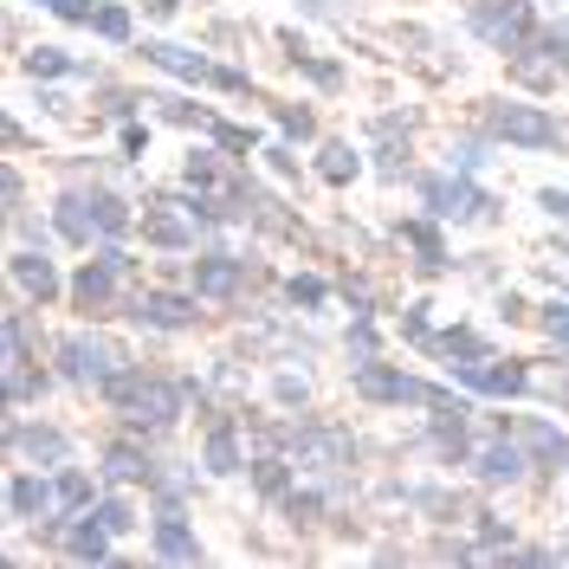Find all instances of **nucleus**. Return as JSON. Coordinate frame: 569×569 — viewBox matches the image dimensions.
<instances>
[{
	"mask_svg": "<svg viewBox=\"0 0 569 569\" xmlns=\"http://www.w3.org/2000/svg\"><path fill=\"white\" fill-rule=\"evenodd\" d=\"M531 20H537V13H531V7H525V0H479V7L466 13V27H472V33H479V39H492L498 52H505L511 39L525 33Z\"/></svg>",
	"mask_w": 569,
	"mask_h": 569,
	"instance_id": "9",
	"label": "nucleus"
},
{
	"mask_svg": "<svg viewBox=\"0 0 569 569\" xmlns=\"http://www.w3.org/2000/svg\"><path fill=\"white\" fill-rule=\"evenodd\" d=\"M52 213H59V220H52V227H59V240H71V247H84V240L98 233V220H91V188H66Z\"/></svg>",
	"mask_w": 569,
	"mask_h": 569,
	"instance_id": "23",
	"label": "nucleus"
},
{
	"mask_svg": "<svg viewBox=\"0 0 569 569\" xmlns=\"http://www.w3.org/2000/svg\"><path fill=\"white\" fill-rule=\"evenodd\" d=\"M149 110H162L169 123H188V130H194V123H213L208 110H201V104H188V98H176V91H169V98H149Z\"/></svg>",
	"mask_w": 569,
	"mask_h": 569,
	"instance_id": "37",
	"label": "nucleus"
},
{
	"mask_svg": "<svg viewBox=\"0 0 569 569\" xmlns=\"http://www.w3.org/2000/svg\"><path fill=\"white\" fill-rule=\"evenodd\" d=\"M247 472H252V486H259V492H266V498H279V505H284V492H291V466L266 453V460H252Z\"/></svg>",
	"mask_w": 569,
	"mask_h": 569,
	"instance_id": "30",
	"label": "nucleus"
},
{
	"mask_svg": "<svg viewBox=\"0 0 569 569\" xmlns=\"http://www.w3.org/2000/svg\"><path fill=\"white\" fill-rule=\"evenodd\" d=\"M337 291H343V305H350L356 318H376V311H382L376 284H369V279H356V272H343V279H337Z\"/></svg>",
	"mask_w": 569,
	"mask_h": 569,
	"instance_id": "32",
	"label": "nucleus"
},
{
	"mask_svg": "<svg viewBox=\"0 0 569 569\" xmlns=\"http://www.w3.org/2000/svg\"><path fill=\"white\" fill-rule=\"evenodd\" d=\"M537 201H543V213H557V220H569V194H563V188H543Z\"/></svg>",
	"mask_w": 569,
	"mask_h": 569,
	"instance_id": "52",
	"label": "nucleus"
},
{
	"mask_svg": "<svg viewBox=\"0 0 569 569\" xmlns=\"http://www.w3.org/2000/svg\"><path fill=\"white\" fill-rule=\"evenodd\" d=\"M46 505H59V492H52L46 472H13V479H7V518H13V525L39 518Z\"/></svg>",
	"mask_w": 569,
	"mask_h": 569,
	"instance_id": "19",
	"label": "nucleus"
},
{
	"mask_svg": "<svg viewBox=\"0 0 569 569\" xmlns=\"http://www.w3.org/2000/svg\"><path fill=\"white\" fill-rule=\"evenodd\" d=\"M498 318L518 323V318H525V298H518V291H505V298H498Z\"/></svg>",
	"mask_w": 569,
	"mask_h": 569,
	"instance_id": "55",
	"label": "nucleus"
},
{
	"mask_svg": "<svg viewBox=\"0 0 569 569\" xmlns=\"http://www.w3.org/2000/svg\"><path fill=\"white\" fill-rule=\"evenodd\" d=\"M52 369H59L66 382H104L110 350L91 337V330H71V337H59V350H52Z\"/></svg>",
	"mask_w": 569,
	"mask_h": 569,
	"instance_id": "8",
	"label": "nucleus"
},
{
	"mask_svg": "<svg viewBox=\"0 0 569 569\" xmlns=\"http://www.w3.org/2000/svg\"><path fill=\"white\" fill-rule=\"evenodd\" d=\"M130 110H142L137 91H117V84H104V91H98V117H117V123H130Z\"/></svg>",
	"mask_w": 569,
	"mask_h": 569,
	"instance_id": "41",
	"label": "nucleus"
},
{
	"mask_svg": "<svg viewBox=\"0 0 569 569\" xmlns=\"http://www.w3.org/2000/svg\"><path fill=\"white\" fill-rule=\"evenodd\" d=\"M284 298H291V305H305V311H318L323 298H330V284H323V279H311V272H298V279L284 284Z\"/></svg>",
	"mask_w": 569,
	"mask_h": 569,
	"instance_id": "42",
	"label": "nucleus"
},
{
	"mask_svg": "<svg viewBox=\"0 0 569 569\" xmlns=\"http://www.w3.org/2000/svg\"><path fill=\"white\" fill-rule=\"evenodd\" d=\"M395 233H401V240L415 247V259H421V272H427V279H440V272L453 266V259H447V240H440V227H433L427 213H408V220H401Z\"/></svg>",
	"mask_w": 569,
	"mask_h": 569,
	"instance_id": "18",
	"label": "nucleus"
},
{
	"mask_svg": "<svg viewBox=\"0 0 569 569\" xmlns=\"http://www.w3.org/2000/svg\"><path fill=\"white\" fill-rule=\"evenodd\" d=\"M39 7H46V13H59V20H91V13H98L91 0H39Z\"/></svg>",
	"mask_w": 569,
	"mask_h": 569,
	"instance_id": "48",
	"label": "nucleus"
},
{
	"mask_svg": "<svg viewBox=\"0 0 569 569\" xmlns=\"http://www.w3.org/2000/svg\"><path fill=\"white\" fill-rule=\"evenodd\" d=\"M550 395H557V401H569V362H563V376L550 382Z\"/></svg>",
	"mask_w": 569,
	"mask_h": 569,
	"instance_id": "57",
	"label": "nucleus"
},
{
	"mask_svg": "<svg viewBox=\"0 0 569 569\" xmlns=\"http://www.w3.org/2000/svg\"><path fill=\"white\" fill-rule=\"evenodd\" d=\"M472 531H479V543H492V550H505V543H511V525H505V518H492V511H486V518H472Z\"/></svg>",
	"mask_w": 569,
	"mask_h": 569,
	"instance_id": "47",
	"label": "nucleus"
},
{
	"mask_svg": "<svg viewBox=\"0 0 569 569\" xmlns=\"http://www.w3.org/2000/svg\"><path fill=\"white\" fill-rule=\"evenodd\" d=\"M486 137L518 142V149H557V142H563V123H557L550 110L511 98V104H486Z\"/></svg>",
	"mask_w": 569,
	"mask_h": 569,
	"instance_id": "4",
	"label": "nucleus"
},
{
	"mask_svg": "<svg viewBox=\"0 0 569 569\" xmlns=\"http://www.w3.org/2000/svg\"><path fill=\"white\" fill-rule=\"evenodd\" d=\"M350 350H356V356H376V323H369V318L350 323Z\"/></svg>",
	"mask_w": 569,
	"mask_h": 569,
	"instance_id": "50",
	"label": "nucleus"
},
{
	"mask_svg": "<svg viewBox=\"0 0 569 569\" xmlns=\"http://www.w3.org/2000/svg\"><path fill=\"white\" fill-rule=\"evenodd\" d=\"M91 511H98V518H104V531H110V537L137 531V511H130V505H123V498H98V505H91Z\"/></svg>",
	"mask_w": 569,
	"mask_h": 569,
	"instance_id": "40",
	"label": "nucleus"
},
{
	"mask_svg": "<svg viewBox=\"0 0 569 569\" xmlns=\"http://www.w3.org/2000/svg\"><path fill=\"white\" fill-rule=\"evenodd\" d=\"M401 337H408V343H427V337H433V330H427V305H408V318H401Z\"/></svg>",
	"mask_w": 569,
	"mask_h": 569,
	"instance_id": "49",
	"label": "nucleus"
},
{
	"mask_svg": "<svg viewBox=\"0 0 569 569\" xmlns=\"http://www.w3.org/2000/svg\"><path fill=\"white\" fill-rule=\"evenodd\" d=\"M130 318L149 323V330H188V323H201V305L188 291H142L130 305Z\"/></svg>",
	"mask_w": 569,
	"mask_h": 569,
	"instance_id": "10",
	"label": "nucleus"
},
{
	"mask_svg": "<svg viewBox=\"0 0 569 569\" xmlns=\"http://www.w3.org/2000/svg\"><path fill=\"white\" fill-rule=\"evenodd\" d=\"M427 350H440V356H453V362H466V356H486V337H479V330H466V323H453V330L427 337Z\"/></svg>",
	"mask_w": 569,
	"mask_h": 569,
	"instance_id": "28",
	"label": "nucleus"
},
{
	"mask_svg": "<svg viewBox=\"0 0 569 569\" xmlns=\"http://www.w3.org/2000/svg\"><path fill=\"white\" fill-rule=\"evenodd\" d=\"M188 486H194V479H181V466H156V479H149L156 505H181V498H188Z\"/></svg>",
	"mask_w": 569,
	"mask_h": 569,
	"instance_id": "35",
	"label": "nucleus"
},
{
	"mask_svg": "<svg viewBox=\"0 0 569 569\" xmlns=\"http://www.w3.org/2000/svg\"><path fill=\"white\" fill-rule=\"evenodd\" d=\"M52 492H59V511H91V505H98L91 472H71V466H59V472H52Z\"/></svg>",
	"mask_w": 569,
	"mask_h": 569,
	"instance_id": "26",
	"label": "nucleus"
},
{
	"mask_svg": "<svg viewBox=\"0 0 569 569\" xmlns=\"http://www.w3.org/2000/svg\"><path fill=\"white\" fill-rule=\"evenodd\" d=\"M408 117H369V142H376V162L389 169V176H401V162H408Z\"/></svg>",
	"mask_w": 569,
	"mask_h": 569,
	"instance_id": "24",
	"label": "nucleus"
},
{
	"mask_svg": "<svg viewBox=\"0 0 569 569\" xmlns=\"http://www.w3.org/2000/svg\"><path fill=\"white\" fill-rule=\"evenodd\" d=\"M284 447H291V460L305 466V472H318V479H337V472H350V460H356V433L350 427H330V421L291 427Z\"/></svg>",
	"mask_w": 569,
	"mask_h": 569,
	"instance_id": "2",
	"label": "nucleus"
},
{
	"mask_svg": "<svg viewBox=\"0 0 569 569\" xmlns=\"http://www.w3.org/2000/svg\"><path fill=\"white\" fill-rule=\"evenodd\" d=\"M453 382L479 395H525L531 389V362H486V356H466L453 362Z\"/></svg>",
	"mask_w": 569,
	"mask_h": 569,
	"instance_id": "7",
	"label": "nucleus"
},
{
	"mask_svg": "<svg viewBox=\"0 0 569 569\" xmlns=\"http://www.w3.org/2000/svg\"><path fill=\"white\" fill-rule=\"evenodd\" d=\"M279 130H284V142H311V137H318V110L279 104Z\"/></svg>",
	"mask_w": 569,
	"mask_h": 569,
	"instance_id": "33",
	"label": "nucleus"
},
{
	"mask_svg": "<svg viewBox=\"0 0 569 569\" xmlns=\"http://www.w3.org/2000/svg\"><path fill=\"white\" fill-rule=\"evenodd\" d=\"M433 557H440V563H472V543L447 537V543H433Z\"/></svg>",
	"mask_w": 569,
	"mask_h": 569,
	"instance_id": "51",
	"label": "nucleus"
},
{
	"mask_svg": "<svg viewBox=\"0 0 569 569\" xmlns=\"http://www.w3.org/2000/svg\"><path fill=\"white\" fill-rule=\"evenodd\" d=\"M137 272V259L117 247H98V259L91 266H78L71 272V305H78V318H98V311H110L117 305V284Z\"/></svg>",
	"mask_w": 569,
	"mask_h": 569,
	"instance_id": "3",
	"label": "nucleus"
},
{
	"mask_svg": "<svg viewBox=\"0 0 569 569\" xmlns=\"http://www.w3.org/2000/svg\"><path fill=\"white\" fill-rule=\"evenodd\" d=\"M356 169H362L356 142H337V137H330V142L318 149V176L330 181V188H350V181H356Z\"/></svg>",
	"mask_w": 569,
	"mask_h": 569,
	"instance_id": "25",
	"label": "nucleus"
},
{
	"mask_svg": "<svg viewBox=\"0 0 569 569\" xmlns=\"http://www.w3.org/2000/svg\"><path fill=\"white\" fill-rule=\"evenodd\" d=\"M298 7H305V13H343L350 0H298Z\"/></svg>",
	"mask_w": 569,
	"mask_h": 569,
	"instance_id": "56",
	"label": "nucleus"
},
{
	"mask_svg": "<svg viewBox=\"0 0 569 569\" xmlns=\"http://www.w3.org/2000/svg\"><path fill=\"white\" fill-rule=\"evenodd\" d=\"M181 181H188V188H227V169H220V156H213V149H194V156H188V169H181Z\"/></svg>",
	"mask_w": 569,
	"mask_h": 569,
	"instance_id": "29",
	"label": "nucleus"
},
{
	"mask_svg": "<svg viewBox=\"0 0 569 569\" xmlns=\"http://www.w3.org/2000/svg\"><path fill=\"white\" fill-rule=\"evenodd\" d=\"M272 401H279V408H305V376H291V369L272 376Z\"/></svg>",
	"mask_w": 569,
	"mask_h": 569,
	"instance_id": "46",
	"label": "nucleus"
},
{
	"mask_svg": "<svg viewBox=\"0 0 569 569\" xmlns=\"http://www.w3.org/2000/svg\"><path fill=\"white\" fill-rule=\"evenodd\" d=\"M0 440H7V447H20V453H27V460H39V466H59L71 453V440L66 433H59V427H46V421H7V433H0Z\"/></svg>",
	"mask_w": 569,
	"mask_h": 569,
	"instance_id": "14",
	"label": "nucleus"
},
{
	"mask_svg": "<svg viewBox=\"0 0 569 569\" xmlns=\"http://www.w3.org/2000/svg\"><path fill=\"white\" fill-rule=\"evenodd\" d=\"M266 162H272V169H279V176H284V181L298 176V162H291V149H266Z\"/></svg>",
	"mask_w": 569,
	"mask_h": 569,
	"instance_id": "54",
	"label": "nucleus"
},
{
	"mask_svg": "<svg viewBox=\"0 0 569 569\" xmlns=\"http://www.w3.org/2000/svg\"><path fill=\"white\" fill-rule=\"evenodd\" d=\"M479 162H486V137L453 142V176H479Z\"/></svg>",
	"mask_w": 569,
	"mask_h": 569,
	"instance_id": "45",
	"label": "nucleus"
},
{
	"mask_svg": "<svg viewBox=\"0 0 569 569\" xmlns=\"http://www.w3.org/2000/svg\"><path fill=\"white\" fill-rule=\"evenodd\" d=\"M104 479H117V486H149V479H156L149 447H142V440H110L104 447Z\"/></svg>",
	"mask_w": 569,
	"mask_h": 569,
	"instance_id": "20",
	"label": "nucleus"
},
{
	"mask_svg": "<svg viewBox=\"0 0 569 569\" xmlns=\"http://www.w3.org/2000/svg\"><path fill=\"white\" fill-rule=\"evenodd\" d=\"M98 389H104V401L117 408V421L130 427V433H149V427L181 421L188 382H169V376H156V369H110Z\"/></svg>",
	"mask_w": 569,
	"mask_h": 569,
	"instance_id": "1",
	"label": "nucleus"
},
{
	"mask_svg": "<svg viewBox=\"0 0 569 569\" xmlns=\"http://www.w3.org/2000/svg\"><path fill=\"white\" fill-rule=\"evenodd\" d=\"M421 201L433 220H492V194L472 188V176H421Z\"/></svg>",
	"mask_w": 569,
	"mask_h": 569,
	"instance_id": "5",
	"label": "nucleus"
},
{
	"mask_svg": "<svg viewBox=\"0 0 569 569\" xmlns=\"http://www.w3.org/2000/svg\"><path fill=\"white\" fill-rule=\"evenodd\" d=\"M149 149V130L142 123H123V156H142Z\"/></svg>",
	"mask_w": 569,
	"mask_h": 569,
	"instance_id": "53",
	"label": "nucleus"
},
{
	"mask_svg": "<svg viewBox=\"0 0 569 569\" xmlns=\"http://www.w3.org/2000/svg\"><path fill=\"white\" fill-rule=\"evenodd\" d=\"M284 511L298 531H311V525H323V492H284Z\"/></svg>",
	"mask_w": 569,
	"mask_h": 569,
	"instance_id": "36",
	"label": "nucleus"
},
{
	"mask_svg": "<svg viewBox=\"0 0 569 569\" xmlns=\"http://www.w3.org/2000/svg\"><path fill=\"white\" fill-rule=\"evenodd\" d=\"M142 240H149L156 252H188V247H194V220H176V208L156 194L149 213H142Z\"/></svg>",
	"mask_w": 569,
	"mask_h": 569,
	"instance_id": "15",
	"label": "nucleus"
},
{
	"mask_svg": "<svg viewBox=\"0 0 569 569\" xmlns=\"http://www.w3.org/2000/svg\"><path fill=\"white\" fill-rule=\"evenodd\" d=\"M27 71L46 84V78H66V71H84V66H78L71 52H59V46H33V52H27Z\"/></svg>",
	"mask_w": 569,
	"mask_h": 569,
	"instance_id": "31",
	"label": "nucleus"
},
{
	"mask_svg": "<svg viewBox=\"0 0 569 569\" xmlns=\"http://www.w3.org/2000/svg\"><path fill=\"white\" fill-rule=\"evenodd\" d=\"M7 272H13V284H20L33 305H52V298H59V266L46 259V247H20L7 259Z\"/></svg>",
	"mask_w": 569,
	"mask_h": 569,
	"instance_id": "11",
	"label": "nucleus"
},
{
	"mask_svg": "<svg viewBox=\"0 0 569 569\" xmlns=\"http://www.w3.org/2000/svg\"><path fill=\"white\" fill-rule=\"evenodd\" d=\"M208 84H213V91H233V98H247V91H252V71H240V66H220V59H213Z\"/></svg>",
	"mask_w": 569,
	"mask_h": 569,
	"instance_id": "44",
	"label": "nucleus"
},
{
	"mask_svg": "<svg viewBox=\"0 0 569 569\" xmlns=\"http://www.w3.org/2000/svg\"><path fill=\"white\" fill-rule=\"evenodd\" d=\"M498 433H511L518 447H525V460H531V472H563L569 466V433L557 421H498Z\"/></svg>",
	"mask_w": 569,
	"mask_h": 569,
	"instance_id": "6",
	"label": "nucleus"
},
{
	"mask_svg": "<svg viewBox=\"0 0 569 569\" xmlns=\"http://www.w3.org/2000/svg\"><path fill=\"white\" fill-rule=\"evenodd\" d=\"M91 220H98V240H117V233H130V208H123V194H110V188H91Z\"/></svg>",
	"mask_w": 569,
	"mask_h": 569,
	"instance_id": "27",
	"label": "nucleus"
},
{
	"mask_svg": "<svg viewBox=\"0 0 569 569\" xmlns=\"http://www.w3.org/2000/svg\"><path fill=\"white\" fill-rule=\"evenodd\" d=\"M66 557L71 563H104L110 557V531H104L98 511H78V518L66 525Z\"/></svg>",
	"mask_w": 569,
	"mask_h": 569,
	"instance_id": "21",
	"label": "nucleus"
},
{
	"mask_svg": "<svg viewBox=\"0 0 569 569\" xmlns=\"http://www.w3.org/2000/svg\"><path fill=\"white\" fill-rule=\"evenodd\" d=\"M208 130H213V142H220L227 156H252V130L247 123H220V117H213Z\"/></svg>",
	"mask_w": 569,
	"mask_h": 569,
	"instance_id": "43",
	"label": "nucleus"
},
{
	"mask_svg": "<svg viewBox=\"0 0 569 569\" xmlns=\"http://www.w3.org/2000/svg\"><path fill=\"white\" fill-rule=\"evenodd\" d=\"M194 291H201V298H240V291H247V259H233V252H201Z\"/></svg>",
	"mask_w": 569,
	"mask_h": 569,
	"instance_id": "12",
	"label": "nucleus"
},
{
	"mask_svg": "<svg viewBox=\"0 0 569 569\" xmlns=\"http://www.w3.org/2000/svg\"><path fill=\"white\" fill-rule=\"evenodd\" d=\"M472 472H479V479H486V486H518V479H525V472H531V460H525V447H518V440H511V433H498L492 447H486V453H479V460H472Z\"/></svg>",
	"mask_w": 569,
	"mask_h": 569,
	"instance_id": "17",
	"label": "nucleus"
},
{
	"mask_svg": "<svg viewBox=\"0 0 569 569\" xmlns=\"http://www.w3.org/2000/svg\"><path fill=\"white\" fill-rule=\"evenodd\" d=\"M156 557L162 563H201V537L181 518V505H162V518H156Z\"/></svg>",
	"mask_w": 569,
	"mask_h": 569,
	"instance_id": "13",
	"label": "nucleus"
},
{
	"mask_svg": "<svg viewBox=\"0 0 569 569\" xmlns=\"http://www.w3.org/2000/svg\"><path fill=\"white\" fill-rule=\"evenodd\" d=\"M537 323H543V337H550L557 350H569V298H550V305L537 311Z\"/></svg>",
	"mask_w": 569,
	"mask_h": 569,
	"instance_id": "38",
	"label": "nucleus"
},
{
	"mask_svg": "<svg viewBox=\"0 0 569 569\" xmlns=\"http://www.w3.org/2000/svg\"><path fill=\"white\" fill-rule=\"evenodd\" d=\"M91 33L110 39V46H123V39H130V13H123V7H98V13H91Z\"/></svg>",
	"mask_w": 569,
	"mask_h": 569,
	"instance_id": "39",
	"label": "nucleus"
},
{
	"mask_svg": "<svg viewBox=\"0 0 569 569\" xmlns=\"http://www.w3.org/2000/svg\"><path fill=\"white\" fill-rule=\"evenodd\" d=\"M298 71H305L318 91H343V66H337V59H323V52H305V59H298Z\"/></svg>",
	"mask_w": 569,
	"mask_h": 569,
	"instance_id": "34",
	"label": "nucleus"
},
{
	"mask_svg": "<svg viewBox=\"0 0 569 569\" xmlns=\"http://www.w3.org/2000/svg\"><path fill=\"white\" fill-rule=\"evenodd\" d=\"M142 59L156 71H169V78H181V84H208V71H213L208 52H188V46H169V39H149Z\"/></svg>",
	"mask_w": 569,
	"mask_h": 569,
	"instance_id": "16",
	"label": "nucleus"
},
{
	"mask_svg": "<svg viewBox=\"0 0 569 569\" xmlns=\"http://www.w3.org/2000/svg\"><path fill=\"white\" fill-rule=\"evenodd\" d=\"M201 466H208V472H240V427L227 421V415H213L208 421V440H201Z\"/></svg>",
	"mask_w": 569,
	"mask_h": 569,
	"instance_id": "22",
	"label": "nucleus"
}]
</instances>
